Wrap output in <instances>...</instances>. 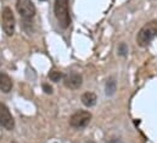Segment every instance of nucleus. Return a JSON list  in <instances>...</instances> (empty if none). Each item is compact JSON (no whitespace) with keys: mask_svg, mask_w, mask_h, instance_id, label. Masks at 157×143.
Instances as JSON below:
<instances>
[{"mask_svg":"<svg viewBox=\"0 0 157 143\" xmlns=\"http://www.w3.org/2000/svg\"><path fill=\"white\" fill-rule=\"evenodd\" d=\"M54 13H55L59 26L62 29H66L70 27L71 15H70V1L68 0H55Z\"/></svg>","mask_w":157,"mask_h":143,"instance_id":"obj_1","label":"nucleus"},{"mask_svg":"<svg viewBox=\"0 0 157 143\" xmlns=\"http://www.w3.org/2000/svg\"><path fill=\"white\" fill-rule=\"evenodd\" d=\"M157 36V20H152L144 24L136 35V42L140 47H146Z\"/></svg>","mask_w":157,"mask_h":143,"instance_id":"obj_2","label":"nucleus"},{"mask_svg":"<svg viewBox=\"0 0 157 143\" xmlns=\"http://www.w3.org/2000/svg\"><path fill=\"white\" fill-rule=\"evenodd\" d=\"M16 7L23 22H29L36 16V6L32 0H16Z\"/></svg>","mask_w":157,"mask_h":143,"instance_id":"obj_3","label":"nucleus"},{"mask_svg":"<svg viewBox=\"0 0 157 143\" xmlns=\"http://www.w3.org/2000/svg\"><path fill=\"white\" fill-rule=\"evenodd\" d=\"M1 24H2V29L5 32V34L11 36L15 33V28H16V20L13 16V12L10 7H4L2 12H1Z\"/></svg>","mask_w":157,"mask_h":143,"instance_id":"obj_4","label":"nucleus"},{"mask_svg":"<svg viewBox=\"0 0 157 143\" xmlns=\"http://www.w3.org/2000/svg\"><path fill=\"white\" fill-rule=\"evenodd\" d=\"M91 120V114L88 110H77L70 116V125L75 129L85 127Z\"/></svg>","mask_w":157,"mask_h":143,"instance_id":"obj_5","label":"nucleus"},{"mask_svg":"<svg viewBox=\"0 0 157 143\" xmlns=\"http://www.w3.org/2000/svg\"><path fill=\"white\" fill-rule=\"evenodd\" d=\"M0 125L7 131H12L15 129V120L12 114L10 113L9 108L1 102H0Z\"/></svg>","mask_w":157,"mask_h":143,"instance_id":"obj_6","label":"nucleus"},{"mask_svg":"<svg viewBox=\"0 0 157 143\" xmlns=\"http://www.w3.org/2000/svg\"><path fill=\"white\" fill-rule=\"evenodd\" d=\"M63 84L66 87L71 89V90H77L82 86L83 84V78L79 73H76V72H71L70 74L65 75L63 78Z\"/></svg>","mask_w":157,"mask_h":143,"instance_id":"obj_7","label":"nucleus"},{"mask_svg":"<svg viewBox=\"0 0 157 143\" xmlns=\"http://www.w3.org/2000/svg\"><path fill=\"white\" fill-rule=\"evenodd\" d=\"M12 90V80L6 74L0 72V91L4 94H9Z\"/></svg>","mask_w":157,"mask_h":143,"instance_id":"obj_8","label":"nucleus"},{"mask_svg":"<svg viewBox=\"0 0 157 143\" xmlns=\"http://www.w3.org/2000/svg\"><path fill=\"white\" fill-rule=\"evenodd\" d=\"M80 101H82V103H83L85 107H94V106L96 105L98 97H96V95H95L94 92L88 91V92H84V94L82 95Z\"/></svg>","mask_w":157,"mask_h":143,"instance_id":"obj_9","label":"nucleus"},{"mask_svg":"<svg viewBox=\"0 0 157 143\" xmlns=\"http://www.w3.org/2000/svg\"><path fill=\"white\" fill-rule=\"evenodd\" d=\"M117 90V81L113 78H109L105 85V92L107 96H113Z\"/></svg>","mask_w":157,"mask_h":143,"instance_id":"obj_10","label":"nucleus"},{"mask_svg":"<svg viewBox=\"0 0 157 143\" xmlns=\"http://www.w3.org/2000/svg\"><path fill=\"white\" fill-rule=\"evenodd\" d=\"M49 78H50V80H51V81H54V82H59V81H60L61 79H63L65 76H63V74H62L61 72L52 71V72H50Z\"/></svg>","mask_w":157,"mask_h":143,"instance_id":"obj_11","label":"nucleus"},{"mask_svg":"<svg viewBox=\"0 0 157 143\" xmlns=\"http://www.w3.org/2000/svg\"><path fill=\"white\" fill-rule=\"evenodd\" d=\"M117 51L119 56H127V53H128V46H127V44L125 42H121L118 45Z\"/></svg>","mask_w":157,"mask_h":143,"instance_id":"obj_12","label":"nucleus"},{"mask_svg":"<svg viewBox=\"0 0 157 143\" xmlns=\"http://www.w3.org/2000/svg\"><path fill=\"white\" fill-rule=\"evenodd\" d=\"M43 90L48 95H51L52 94V87L50 86V84H43Z\"/></svg>","mask_w":157,"mask_h":143,"instance_id":"obj_13","label":"nucleus"},{"mask_svg":"<svg viewBox=\"0 0 157 143\" xmlns=\"http://www.w3.org/2000/svg\"><path fill=\"white\" fill-rule=\"evenodd\" d=\"M107 143H124L122 140H118V138H112V140H110Z\"/></svg>","mask_w":157,"mask_h":143,"instance_id":"obj_14","label":"nucleus"},{"mask_svg":"<svg viewBox=\"0 0 157 143\" xmlns=\"http://www.w3.org/2000/svg\"><path fill=\"white\" fill-rule=\"evenodd\" d=\"M85 143H96V142H94V141H91V140H89V141H86Z\"/></svg>","mask_w":157,"mask_h":143,"instance_id":"obj_15","label":"nucleus"},{"mask_svg":"<svg viewBox=\"0 0 157 143\" xmlns=\"http://www.w3.org/2000/svg\"><path fill=\"white\" fill-rule=\"evenodd\" d=\"M0 64H1V62H0Z\"/></svg>","mask_w":157,"mask_h":143,"instance_id":"obj_16","label":"nucleus"}]
</instances>
